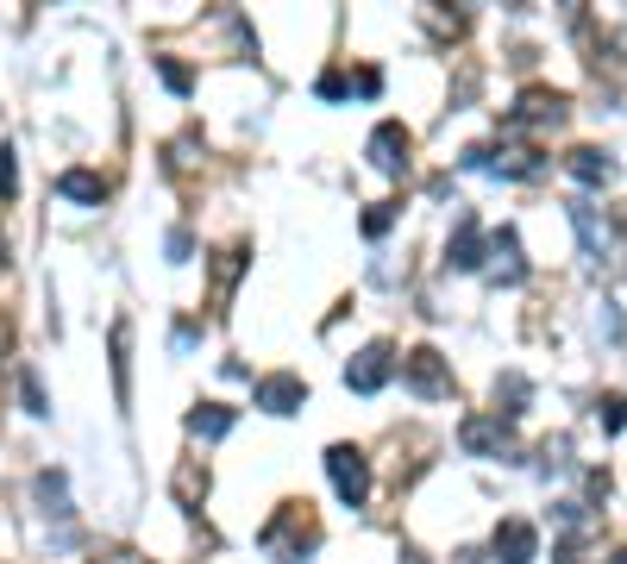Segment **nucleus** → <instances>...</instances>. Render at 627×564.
Masks as SVG:
<instances>
[{
	"label": "nucleus",
	"instance_id": "obj_1",
	"mask_svg": "<svg viewBox=\"0 0 627 564\" xmlns=\"http://www.w3.org/2000/svg\"><path fill=\"white\" fill-rule=\"evenodd\" d=\"M314 545H320V526L308 521V502H301V508H283V514L264 526V552H270L276 564H308Z\"/></svg>",
	"mask_w": 627,
	"mask_h": 564
},
{
	"label": "nucleus",
	"instance_id": "obj_2",
	"mask_svg": "<svg viewBox=\"0 0 627 564\" xmlns=\"http://www.w3.org/2000/svg\"><path fill=\"white\" fill-rule=\"evenodd\" d=\"M465 170H490V175L533 182V175H546V157L528 151V145H477V151H465Z\"/></svg>",
	"mask_w": 627,
	"mask_h": 564
},
{
	"label": "nucleus",
	"instance_id": "obj_3",
	"mask_svg": "<svg viewBox=\"0 0 627 564\" xmlns=\"http://www.w3.org/2000/svg\"><path fill=\"white\" fill-rule=\"evenodd\" d=\"M327 477H333V496L346 508L371 502V458L358 446H327Z\"/></svg>",
	"mask_w": 627,
	"mask_h": 564
},
{
	"label": "nucleus",
	"instance_id": "obj_4",
	"mask_svg": "<svg viewBox=\"0 0 627 564\" xmlns=\"http://www.w3.org/2000/svg\"><path fill=\"white\" fill-rule=\"evenodd\" d=\"M458 446L470 458H514V427L502 414H465L458 421Z\"/></svg>",
	"mask_w": 627,
	"mask_h": 564
},
{
	"label": "nucleus",
	"instance_id": "obj_5",
	"mask_svg": "<svg viewBox=\"0 0 627 564\" xmlns=\"http://www.w3.org/2000/svg\"><path fill=\"white\" fill-rule=\"evenodd\" d=\"M402 383H408L421 402H446L451 395V364L433 345H414L408 358H402Z\"/></svg>",
	"mask_w": 627,
	"mask_h": 564
},
{
	"label": "nucleus",
	"instance_id": "obj_6",
	"mask_svg": "<svg viewBox=\"0 0 627 564\" xmlns=\"http://www.w3.org/2000/svg\"><path fill=\"white\" fill-rule=\"evenodd\" d=\"M408 151H414V138H408L402 119H383V126L371 132V145H364V157H371L376 175H402L408 170Z\"/></svg>",
	"mask_w": 627,
	"mask_h": 564
},
{
	"label": "nucleus",
	"instance_id": "obj_7",
	"mask_svg": "<svg viewBox=\"0 0 627 564\" xmlns=\"http://www.w3.org/2000/svg\"><path fill=\"white\" fill-rule=\"evenodd\" d=\"M390 370H395V351L383 345V339H376V345H364V351L352 358V364H346V390H358V395H376L383 383H390Z\"/></svg>",
	"mask_w": 627,
	"mask_h": 564
},
{
	"label": "nucleus",
	"instance_id": "obj_8",
	"mask_svg": "<svg viewBox=\"0 0 627 564\" xmlns=\"http://www.w3.org/2000/svg\"><path fill=\"white\" fill-rule=\"evenodd\" d=\"M483 252H490V238H483L477 214H458V226H451V245H446V264H451V270H483Z\"/></svg>",
	"mask_w": 627,
	"mask_h": 564
},
{
	"label": "nucleus",
	"instance_id": "obj_9",
	"mask_svg": "<svg viewBox=\"0 0 627 564\" xmlns=\"http://www.w3.org/2000/svg\"><path fill=\"white\" fill-rule=\"evenodd\" d=\"M107 364H114V402H132V320H114L107 332Z\"/></svg>",
	"mask_w": 627,
	"mask_h": 564
},
{
	"label": "nucleus",
	"instance_id": "obj_10",
	"mask_svg": "<svg viewBox=\"0 0 627 564\" xmlns=\"http://www.w3.org/2000/svg\"><path fill=\"white\" fill-rule=\"evenodd\" d=\"M252 395H257V408H264V414H295L301 402H308V383L289 376V370H276V376H264Z\"/></svg>",
	"mask_w": 627,
	"mask_h": 564
},
{
	"label": "nucleus",
	"instance_id": "obj_11",
	"mask_svg": "<svg viewBox=\"0 0 627 564\" xmlns=\"http://www.w3.org/2000/svg\"><path fill=\"white\" fill-rule=\"evenodd\" d=\"M32 496H39L44 514L57 521V540H70V514H76V508H70V477H63V470H39V477H32Z\"/></svg>",
	"mask_w": 627,
	"mask_h": 564
},
{
	"label": "nucleus",
	"instance_id": "obj_12",
	"mask_svg": "<svg viewBox=\"0 0 627 564\" xmlns=\"http://www.w3.org/2000/svg\"><path fill=\"white\" fill-rule=\"evenodd\" d=\"M496 564H533V552H540V533H533L528 521H502L490 540Z\"/></svg>",
	"mask_w": 627,
	"mask_h": 564
},
{
	"label": "nucleus",
	"instance_id": "obj_13",
	"mask_svg": "<svg viewBox=\"0 0 627 564\" xmlns=\"http://www.w3.org/2000/svg\"><path fill=\"white\" fill-rule=\"evenodd\" d=\"M565 214H571V226H577V245H584V257H589V264H603V257H608V220L596 214L589 201H571Z\"/></svg>",
	"mask_w": 627,
	"mask_h": 564
},
{
	"label": "nucleus",
	"instance_id": "obj_14",
	"mask_svg": "<svg viewBox=\"0 0 627 564\" xmlns=\"http://www.w3.org/2000/svg\"><path fill=\"white\" fill-rule=\"evenodd\" d=\"M559 126V119H565V95H552V88H528V95H521V107H514L509 114V126Z\"/></svg>",
	"mask_w": 627,
	"mask_h": 564
},
{
	"label": "nucleus",
	"instance_id": "obj_15",
	"mask_svg": "<svg viewBox=\"0 0 627 564\" xmlns=\"http://www.w3.org/2000/svg\"><path fill=\"white\" fill-rule=\"evenodd\" d=\"M490 257H496V283H502V289H514V283H521V276H528V264H521V238H514V226H502V233L490 238Z\"/></svg>",
	"mask_w": 627,
	"mask_h": 564
},
{
	"label": "nucleus",
	"instance_id": "obj_16",
	"mask_svg": "<svg viewBox=\"0 0 627 564\" xmlns=\"http://www.w3.org/2000/svg\"><path fill=\"white\" fill-rule=\"evenodd\" d=\"M57 195H63V201H82V207H100V201H107V175H95V170H63V175H57Z\"/></svg>",
	"mask_w": 627,
	"mask_h": 564
},
{
	"label": "nucleus",
	"instance_id": "obj_17",
	"mask_svg": "<svg viewBox=\"0 0 627 564\" xmlns=\"http://www.w3.org/2000/svg\"><path fill=\"white\" fill-rule=\"evenodd\" d=\"M571 175H577L584 189H603L608 175H615V157L596 151V145H577V151H571Z\"/></svg>",
	"mask_w": 627,
	"mask_h": 564
},
{
	"label": "nucleus",
	"instance_id": "obj_18",
	"mask_svg": "<svg viewBox=\"0 0 627 564\" xmlns=\"http://www.w3.org/2000/svg\"><path fill=\"white\" fill-rule=\"evenodd\" d=\"M233 421H238V414L220 408V402H201V408H189V433H195V439H226V433H233Z\"/></svg>",
	"mask_w": 627,
	"mask_h": 564
},
{
	"label": "nucleus",
	"instance_id": "obj_19",
	"mask_svg": "<svg viewBox=\"0 0 627 564\" xmlns=\"http://www.w3.org/2000/svg\"><path fill=\"white\" fill-rule=\"evenodd\" d=\"M496 402H509L502 414L514 421V414H521V402H528V376H514V370H509V376H496Z\"/></svg>",
	"mask_w": 627,
	"mask_h": 564
},
{
	"label": "nucleus",
	"instance_id": "obj_20",
	"mask_svg": "<svg viewBox=\"0 0 627 564\" xmlns=\"http://www.w3.org/2000/svg\"><path fill=\"white\" fill-rule=\"evenodd\" d=\"M201 496H208V477H201L195 465H182V470H177V502H182V508H195Z\"/></svg>",
	"mask_w": 627,
	"mask_h": 564
},
{
	"label": "nucleus",
	"instance_id": "obj_21",
	"mask_svg": "<svg viewBox=\"0 0 627 564\" xmlns=\"http://www.w3.org/2000/svg\"><path fill=\"white\" fill-rule=\"evenodd\" d=\"M20 402H25V414H51V402H44V383H39V370H20Z\"/></svg>",
	"mask_w": 627,
	"mask_h": 564
},
{
	"label": "nucleus",
	"instance_id": "obj_22",
	"mask_svg": "<svg viewBox=\"0 0 627 564\" xmlns=\"http://www.w3.org/2000/svg\"><path fill=\"white\" fill-rule=\"evenodd\" d=\"M596 421H603V433H621L627 427V402L621 395H603V402H596Z\"/></svg>",
	"mask_w": 627,
	"mask_h": 564
},
{
	"label": "nucleus",
	"instance_id": "obj_23",
	"mask_svg": "<svg viewBox=\"0 0 627 564\" xmlns=\"http://www.w3.org/2000/svg\"><path fill=\"white\" fill-rule=\"evenodd\" d=\"M13 189H20V157L13 145H0V201H13Z\"/></svg>",
	"mask_w": 627,
	"mask_h": 564
},
{
	"label": "nucleus",
	"instance_id": "obj_24",
	"mask_svg": "<svg viewBox=\"0 0 627 564\" xmlns=\"http://www.w3.org/2000/svg\"><path fill=\"white\" fill-rule=\"evenodd\" d=\"M395 226V201H376L371 214H364V238H383Z\"/></svg>",
	"mask_w": 627,
	"mask_h": 564
},
{
	"label": "nucleus",
	"instance_id": "obj_25",
	"mask_svg": "<svg viewBox=\"0 0 627 564\" xmlns=\"http://www.w3.org/2000/svg\"><path fill=\"white\" fill-rule=\"evenodd\" d=\"M157 76H163V88H170V95H189V82H195L177 57H163V63H157Z\"/></svg>",
	"mask_w": 627,
	"mask_h": 564
},
{
	"label": "nucleus",
	"instance_id": "obj_26",
	"mask_svg": "<svg viewBox=\"0 0 627 564\" xmlns=\"http://www.w3.org/2000/svg\"><path fill=\"white\" fill-rule=\"evenodd\" d=\"M596 332H603L608 345H621V308H615V301H603V308H596Z\"/></svg>",
	"mask_w": 627,
	"mask_h": 564
},
{
	"label": "nucleus",
	"instance_id": "obj_27",
	"mask_svg": "<svg viewBox=\"0 0 627 564\" xmlns=\"http://www.w3.org/2000/svg\"><path fill=\"white\" fill-rule=\"evenodd\" d=\"M95 564H151V558H138L126 545H107V552H95Z\"/></svg>",
	"mask_w": 627,
	"mask_h": 564
},
{
	"label": "nucleus",
	"instance_id": "obj_28",
	"mask_svg": "<svg viewBox=\"0 0 627 564\" xmlns=\"http://www.w3.org/2000/svg\"><path fill=\"white\" fill-rule=\"evenodd\" d=\"M163 252H170V264H189V233L177 226V233L163 238Z\"/></svg>",
	"mask_w": 627,
	"mask_h": 564
},
{
	"label": "nucleus",
	"instance_id": "obj_29",
	"mask_svg": "<svg viewBox=\"0 0 627 564\" xmlns=\"http://www.w3.org/2000/svg\"><path fill=\"white\" fill-rule=\"evenodd\" d=\"M7 264H13V252H7V233H0V276H7Z\"/></svg>",
	"mask_w": 627,
	"mask_h": 564
},
{
	"label": "nucleus",
	"instance_id": "obj_30",
	"mask_svg": "<svg viewBox=\"0 0 627 564\" xmlns=\"http://www.w3.org/2000/svg\"><path fill=\"white\" fill-rule=\"evenodd\" d=\"M402 564H427V558H421V552H414V545H402Z\"/></svg>",
	"mask_w": 627,
	"mask_h": 564
},
{
	"label": "nucleus",
	"instance_id": "obj_31",
	"mask_svg": "<svg viewBox=\"0 0 627 564\" xmlns=\"http://www.w3.org/2000/svg\"><path fill=\"white\" fill-rule=\"evenodd\" d=\"M615 564H627V552H621V558H615Z\"/></svg>",
	"mask_w": 627,
	"mask_h": 564
}]
</instances>
